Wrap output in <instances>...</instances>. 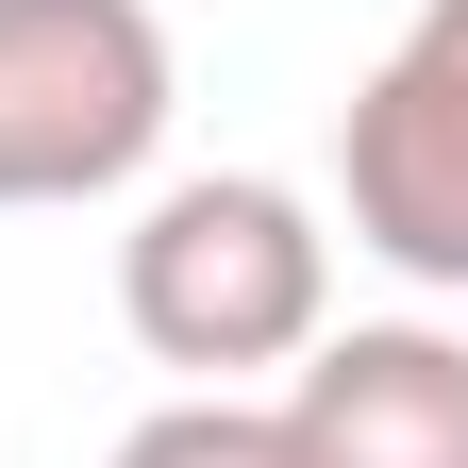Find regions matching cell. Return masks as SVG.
Here are the masks:
<instances>
[{
  "label": "cell",
  "mask_w": 468,
  "mask_h": 468,
  "mask_svg": "<svg viewBox=\"0 0 468 468\" xmlns=\"http://www.w3.org/2000/svg\"><path fill=\"white\" fill-rule=\"evenodd\" d=\"M117 318L185 385L302 368L335 335V234H318L302 185H268V167H185V185H151L134 234H117Z\"/></svg>",
  "instance_id": "cell-1"
},
{
  "label": "cell",
  "mask_w": 468,
  "mask_h": 468,
  "mask_svg": "<svg viewBox=\"0 0 468 468\" xmlns=\"http://www.w3.org/2000/svg\"><path fill=\"white\" fill-rule=\"evenodd\" d=\"M167 117H185V50L151 0H0V218L151 185Z\"/></svg>",
  "instance_id": "cell-2"
},
{
  "label": "cell",
  "mask_w": 468,
  "mask_h": 468,
  "mask_svg": "<svg viewBox=\"0 0 468 468\" xmlns=\"http://www.w3.org/2000/svg\"><path fill=\"white\" fill-rule=\"evenodd\" d=\"M335 201L368 268L468 284V0H419L335 101Z\"/></svg>",
  "instance_id": "cell-3"
},
{
  "label": "cell",
  "mask_w": 468,
  "mask_h": 468,
  "mask_svg": "<svg viewBox=\"0 0 468 468\" xmlns=\"http://www.w3.org/2000/svg\"><path fill=\"white\" fill-rule=\"evenodd\" d=\"M284 452L302 468H468V335L435 318H351L284 368Z\"/></svg>",
  "instance_id": "cell-4"
},
{
  "label": "cell",
  "mask_w": 468,
  "mask_h": 468,
  "mask_svg": "<svg viewBox=\"0 0 468 468\" xmlns=\"http://www.w3.org/2000/svg\"><path fill=\"white\" fill-rule=\"evenodd\" d=\"M117 468H302V452H284V419H268V401L185 385V401H151V419L117 435Z\"/></svg>",
  "instance_id": "cell-5"
}]
</instances>
